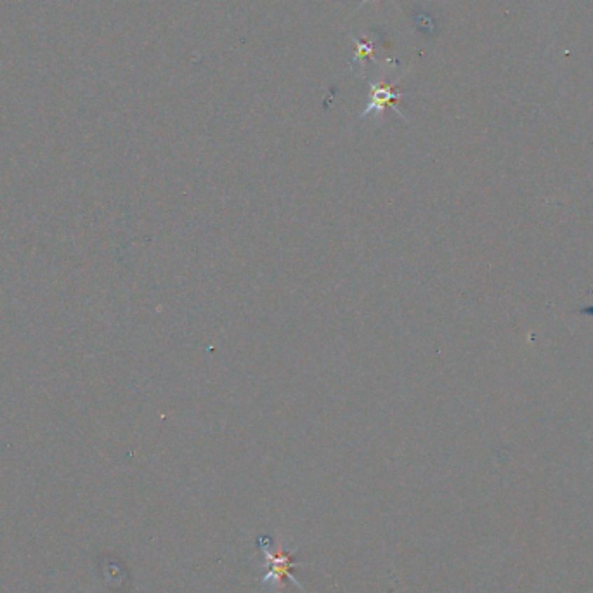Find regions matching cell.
I'll return each instance as SVG.
<instances>
[{"label":"cell","mask_w":593,"mask_h":593,"mask_svg":"<svg viewBox=\"0 0 593 593\" xmlns=\"http://www.w3.org/2000/svg\"><path fill=\"white\" fill-rule=\"evenodd\" d=\"M581 313H583V314H593V307H587V309H583V311H581Z\"/></svg>","instance_id":"obj_1"}]
</instances>
